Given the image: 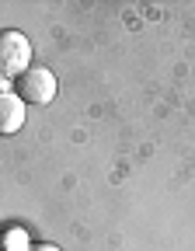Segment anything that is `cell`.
I'll return each instance as SVG.
<instances>
[{"label": "cell", "instance_id": "obj_2", "mask_svg": "<svg viewBox=\"0 0 195 251\" xmlns=\"http://www.w3.org/2000/svg\"><path fill=\"white\" fill-rule=\"evenodd\" d=\"M56 74L46 67H31L28 74L18 77V98L24 105H49L56 98Z\"/></svg>", "mask_w": 195, "mask_h": 251}, {"label": "cell", "instance_id": "obj_1", "mask_svg": "<svg viewBox=\"0 0 195 251\" xmlns=\"http://www.w3.org/2000/svg\"><path fill=\"white\" fill-rule=\"evenodd\" d=\"M31 67H35V63H31V42H28V35L18 31V28H4V31H0V80L21 77Z\"/></svg>", "mask_w": 195, "mask_h": 251}, {"label": "cell", "instance_id": "obj_4", "mask_svg": "<svg viewBox=\"0 0 195 251\" xmlns=\"http://www.w3.org/2000/svg\"><path fill=\"white\" fill-rule=\"evenodd\" d=\"M24 251H63L59 244H52V241H35V244H28Z\"/></svg>", "mask_w": 195, "mask_h": 251}, {"label": "cell", "instance_id": "obj_3", "mask_svg": "<svg viewBox=\"0 0 195 251\" xmlns=\"http://www.w3.org/2000/svg\"><path fill=\"white\" fill-rule=\"evenodd\" d=\"M24 112H28V105L18 98V94L0 91V136H14L24 126Z\"/></svg>", "mask_w": 195, "mask_h": 251}]
</instances>
